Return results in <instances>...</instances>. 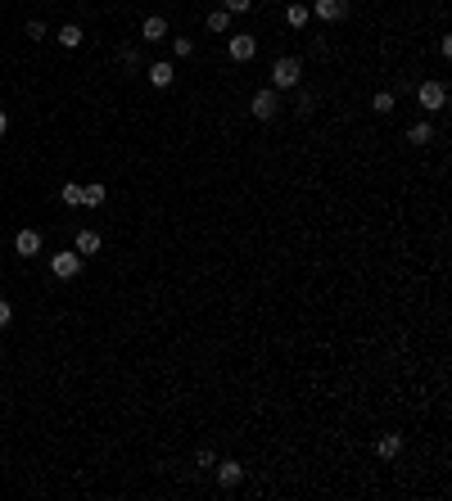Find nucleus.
<instances>
[{"instance_id":"6","label":"nucleus","mask_w":452,"mask_h":501,"mask_svg":"<svg viewBox=\"0 0 452 501\" xmlns=\"http://www.w3.org/2000/svg\"><path fill=\"white\" fill-rule=\"evenodd\" d=\"M213 474H217V484H222V488H240V484H245V465H240V461H217V465H213Z\"/></svg>"},{"instance_id":"22","label":"nucleus","mask_w":452,"mask_h":501,"mask_svg":"<svg viewBox=\"0 0 452 501\" xmlns=\"http://www.w3.org/2000/svg\"><path fill=\"white\" fill-rule=\"evenodd\" d=\"M27 41H45V23L41 18H27Z\"/></svg>"},{"instance_id":"10","label":"nucleus","mask_w":452,"mask_h":501,"mask_svg":"<svg viewBox=\"0 0 452 501\" xmlns=\"http://www.w3.org/2000/svg\"><path fill=\"white\" fill-rule=\"evenodd\" d=\"M140 36H145L150 45H159V41H168V18H159V14H150L145 23H140Z\"/></svg>"},{"instance_id":"25","label":"nucleus","mask_w":452,"mask_h":501,"mask_svg":"<svg viewBox=\"0 0 452 501\" xmlns=\"http://www.w3.org/2000/svg\"><path fill=\"white\" fill-rule=\"evenodd\" d=\"M118 59H122V63H131V68H136V63H140V54H136V45H122V50H118Z\"/></svg>"},{"instance_id":"21","label":"nucleus","mask_w":452,"mask_h":501,"mask_svg":"<svg viewBox=\"0 0 452 501\" xmlns=\"http://www.w3.org/2000/svg\"><path fill=\"white\" fill-rule=\"evenodd\" d=\"M231 27V14L226 9H213V14H208V32H226Z\"/></svg>"},{"instance_id":"20","label":"nucleus","mask_w":452,"mask_h":501,"mask_svg":"<svg viewBox=\"0 0 452 501\" xmlns=\"http://www.w3.org/2000/svg\"><path fill=\"white\" fill-rule=\"evenodd\" d=\"M172 54H177V59H190V54H195V41H190V36H172Z\"/></svg>"},{"instance_id":"4","label":"nucleus","mask_w":452,"mask_h":501,"mask_svg":"<svg viewBox=\"0 0 452 501\" xmlns=\"http://www.w3.org/2000/svg\"><path fill=\"white\" fill-rule=\"evenodd\" d=\"M416 104H421L425 113H439V109L448 104V86H444V82H421V86H416Z\"/></svg>"},{"instance_id":"27","label":"nucleus","mask_w":452,"mask_h":501,"mask_svg":"<svg viewBox=\"0 0 452 501\" xmlns=\"http://www.w3.org/2000/svg\"><path fill=\"white\" fill-rule=\"evenodd\" d=\"M5 131H9V113L0 109V136H5Z\"/></svg>"},{"instance_id":"2","label":"nucleus","mask_w":452,"mask_h":501,"mask_svg":"<svg viewBox=\"0 0 452 501\" xmlns=\"http://www.w3.org/2000/svg\"><path fill=\"white\" fill-rule=\"evenodd\" d=\"M82 262H86V257L77 253V248L50 253V276H54V281H77V276H82Z\"/></svg>"},{"instance_id":"14","label":"nucleus","mask_w":452,"mask_h":501,"mask_svg":"<svg viewBox=\"0 0 452 501\" xmlns=\"http://www.w3.org/2000/svg\"><path fill=\"white\" fill-rule=\"evenodd\" d=\"M376 451H380L384 461H393V456H398V451H402V433H384V438L376 442Z\"/></svg>"},{"instance_id":"13","label":"nucleus","mask_w":452,"mask_h":501,"mask_svg":"<svg viewBox=\"0 0 452 501\" xmlns=\"http://www.w3.org/2000/svg\"><path fill=\"white\" fill-rule=\"evenodd\" d=\"M172 77H177V73H172V63H168V59H159V63H150V82H154V86H159V91H163V86H172Z\"/></svg>"},{"instance_id":"18","label":"nucleus","mask_w":452,"mask_h":501,"mask_svg":"<svg viewBox=\"0 0 452 501\" xmlns=\"http://www.w3.org/2000/svg\"><path fill=\"white\" fill-rule=\"evenodd\" d=\"M312 109H316V95H312V91H299V100H294V113H299V118H312Z\"/></svg>"},{"instance_id":"24","label":"nucleus","mask_w":452,"mask_h":501,"mask_svg":"<svg viewBox=\"0 0 452 501\" xmlns=\"http://www.w3.org/2000/svg\"><path fill=\"white\" fill-rule=\"evenodd\" d=\"M195 461H199V470H213V465H217V456H213L208 447H199V451H195Z\"/></svg>"},{"instance_id":"9","label":"nucleus","mask_w":452,"mask_h":501,"mask_svg":"<svg viewBox=\"0 0 452 501\" xmlns=\"http://www.w3.org/2000/svg\"><path fill=\"white\" fill-rule=\"evenodd\" d=\"M73 248H77L82 257H95V253H100V230L82 226V230H77V239H73Z\"/></svg>"},{"instance_id":"1","label":"nucleus","mask_w":452,"mask_h":501,"mask_svg":"<svg viewBox=\"0 0 452 501\" xmlns=\"http://www.w3.org/2000/svg\"><path fill=\"white\" fill-rule=\"evenodd\" d=\"M299 82H303V63L294 54L272 63V91H299Z\"/></svg>"},{"instance_id":"5","label":"nucleus","mask_w":452,"mask_h":501,"mask_svg":"<svg viewBox=\"0 0 452 501\" xmlns=\"http://www.w3.org/2000/svg\"><path fill=\"white\" fill-rule=\"evenodd\" d=\"M307 9H312V14L321 18V23H344L353 5H349V0H312V5H307Z\"/></svg>"},{"instance_id":"19","label":"nucleus","mask_w":452,"mask_h":501,"mask_svg":"<svg viewBox=\"0 0 452 501\" xmlns=\"http://www.w3.org/2000/svg\"><path fill=\"white\" fill-rule=\"evenodd\" d=\"M371 109H376V113H384V118H389V113H393V109H398V100H393V95H389V91H380V95H376V100H371Z\"/></svg>"},{"instance_id":"3","label":"nucleus","mask_w":452,"mask_h":501,"mask_svg":"<svg viewBox=\"0 0 452 501\" xmlns=\"http://www.w3.org/2000/svg\"><path fill=\"white\" fill-rule=\"evenodd\" d=\"M249 113H254L258 122H272L276 113H281V91H272V86H263V91L249 100Z\"/></svg>"},{"instance_id":"23","label":"nucleus","mask_w":452,"mask_h":501,"mask_svg":"<svg viewBox=\"0 0 452 501\" xmlns=\"http://www.w3.org/2000/svg\"><path fill=\"white\" fill-rule=\"evenodd\" d=\"M222 9H226V14H249L254 0H222Z\"/></svg>"},{"instance_id":"8","label":"nucleus","mask_w":452,"mask_h":501,"mask_svg":"<svg viewBox=\"0 0 452 501\" xmlns=\"http://www.w3.org/2000/svg\"><path fill=\"white\" fill-rule=\"evenodd\" d=\"M41 244H45V239H41V230H32V226L14 235V253H23V257H36V253H41Z\"/></svg>"},{"instance_id":"26","label":"nucleus","mask_w":452,"mask_h":501,"mask_svg":"<svg viewBox=\"0 0 452 501\" xmlns=\"http://www.w3.org/2000/svg\"><path fill=\"white\" fill-rule=\"evenodd\" d=\"M9 321H14V307H9V303H5V298H0V330H5V325H9Z\"/></svg>"},{"instance_id":"7","label":"nucleus","mask_w":452,"mask_h":501,"mask_svg":"<svg viewBox=\"0 0 452 501\" xmlns=\"http://www.w3.org/2000/svg\"><path fill=\"white\" fill-rule=\"evenodd\" d=\"M226 54H231L235 63H249V59L258 54V36H231V41H226Z\"/></svg>"},{"instance_id":"12","label":"nucleus","mask_w":452,"mask_h":501,"mask_svg":"<svg viewBox=\"0 0 452 501\" xmlns=\"http://www.w3.org/2000/svg\"><path fill=\"white\" fill-rule=\"evenodd\" d=\"M82 41H86V32H82L77 23H64V27H59V45H64V50H77Z\"/></svg>"},{"instance_id":"16","label":"nucleus","mask_w":452,"mask_h":501,"mask_svg":"<svg viewBox=\"0 0 452 501\" xmlns=\"http://www.w3.org/2000/svg\"><path fill=\"white\" fill-rule=\"evenodd\" d=\"M307 18H312V9H307V5H290V9H285V23H290L294 32H299V27H307Z\"/></svg>"},{"instance_id":"15","label":"nucleus","mask_w":452,"mask_h":501,"mask_svg":"<svg viewBox=\"0 0 452 501\" xmlns=\"http://www.w3.org/2000/svg\"><path fill=\"white\" fill-rule=\"evenodd\" d=\"M407 140H411V144H435V127H430V122H411V127H407Z\"/></svg>"},{"instance_id":"11","label":"nucleus","mask_w":452,"mask_h":501,"mask_svg":"<svg viewBox=\"0 0 452 501\" xmlns=\"http://www.w3.org/2000/svg\"><path fill=\"white\" fill-rule=\"evenodd\" d=\"M104 195H109V190H104V181H86V186H82V208H100Z\"/></svg>"},{"instance_id":"17","label":"nucleus","mask_w":452,"mask_h":501,"mask_svg":"<svg viewBox=\"0 0 452 501\" xmlns=\"http://www.w3.org/2000/svg\"><path fill=\"white\" fill-rule=\"evenodd\" d=\"M59 199H64V204H68V208H82V181H64Z\"/></svg>"}]
</instances>
